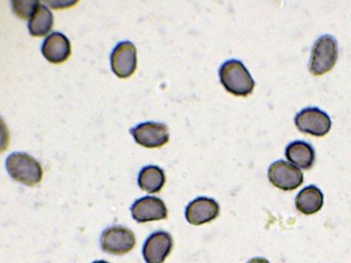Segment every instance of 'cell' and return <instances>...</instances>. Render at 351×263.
<instances>
[{"label": "cell", "instance_id": "1", "mask_svg": "<svg viewBox=\"0 0 351 263\" xmlns=\"http://www.w3.org/2000/svg\"><path fill=\"white\" fill-rule=\"evenodd\" d=\"M219 76L223 88L235 96L247 97L254 88L253 78L240 60L225 61L219 69Z\"/></svg>", "mask_w": 351, "mask_h": 263}, {"label": "cell", "instance_id": "2", "mask_svg": "<svg viewBox=\"0 0 351 263\" xmlns=\"http://www.w3.org/2000/svg\"><path fill=\"white\" fill-rule=\"evenodd\" d=\"M6 168L13 179L31 186L39 184L43 176L40 164L25 153L10 154L6 160Z\"/></svg>", "mask_w": 351, "mask_h": 263}, {"label": "cell", "instance_id": "3", "mask_svg": "<svg viewBox=\"0 0 351 263\" xmlns=\"http://www.w3.org/2000/svg\"><path fill=\"white\" fill-rule=\"evenodd\" d=\"M338 57V47L335 38L329 34L320 36L314 43L309 62V71L319 76L330 71Z\"/></svg>", "mask_w": 351, "mask_h": 263}, {"label": "cell", "instance_id": "4", "mask_svg": "<svg viewBox=\"0 0 351 263\" xmlns=\"http://www.w3.org/2000/svg\"><path fill=\"white\" fill-rule=\"evenodd\" d=\"M296 127L302 133L322 137L331 128L330 118L317 107H308L298 112L294 118Z\"/></svg>", "mask_w": 351, "mask_h": 263}, {"label": "cell", "instance_id": "5", "mask_svg": "<svg viewBox=\"0 0 351 263\" xmlns=\"http://www.w3.org/2000/svg\"><path fill=\"white\" fill-rule=\"evenodd\" d=\"M113 73L119 78H128L137 66L136 48L130 41H121L114 47L110 54Z\"/></svg>", "mask_w": 351, "mask_h": 263}, {"label": "cell", "instance_id": "6", "mask_svg": "<svg viewBox=\"0 0 351 263\" xmlns=\"http://www.w3.org/2000/svg\"><path fill=\"white\" fill-rule=\"evenodd\" d=\"M130 132L138 144L146 148L161 147L169 140L168 128L162 123H141L131 128Z\"/></svg>", "mask_w": 351, "mask_h": 263}, {"label": "cell", "instance_id": "7", "mask_svg": "<svg viewBox=\"0 0 351 263\" xmlns=\"http://www.w3.org/2000/svg\"><path fill=\"white\" fill-rule=\"evenodd\" d=\"M268 177L274 186L285 191L296 189L304 179L298 167L284 160L276 161L269 166Z\"/></svg>", "mask_w": 351, "mask_h": 263}, {"label": "cell", "instance_id": "8", "mask_svg": "<svg viewBox=\"0 0 351 263\" xmlns=\"http://www.w3.org/2000/svg\"><path fill=\"white\" fill-rule=\"evenodd\" d=\"M136 245L133 232L121 226L107 228L101 237V245L106 252L122 255L130 251Z\"/></svg>", "mask_w": 351, "mask_h": 263}, {"label": "cell", "instance_id": "9", "mask_svg": "<svg viewBox=\"0 0 351 263\" xmlns=\"http://www.w3.org/2000/svg\"><path fill=\"white\" fill-rule=\"evenodd\" d=\"M173 240L171 235L164 231L152 233L145 240L143 255L147 263H162L171 253Z\"/></svg>", "mask_w": 351, "mask_h": 263}, {"label": "cell", "instance_id": "10", "mask_svg": "<svg viewBox=\"0 0 351 263\" xmlns=\"http://www.w3.org/2000/svg\"><path fill=\"white\" fill-rule=\"evenodd\" d=\"M130 210L133 218L138 223L165 219L168 213L162 200L149 196L135 201Z\"/></svg>", "mask_w": 351, "mask_h": 263}, {"label": "cell", "instance_id": "11", "mask_svg": "<svg viewBox=\"0 0 351 263\" xmlns=\"http://www.w3.org/2000/svg\"><path fill=\"white\" fill-rule=\"evenodd\" d=\"M219 213V206L214 199L198 197L186 206L185 217L191 225H199L213 221Z\"/></svg>", "mask_w": 351, "mask_h": 263}, {"label": "cell", "instance_id": "12", "mask_svg": "<svg viewBox=\"0 0 351 263\" xmlns=\"http://www.w3.org/2000/svg\"><path fill=\"white\" fill-rule=\"evenodd\" d=\"M41 51L49 62L61 64L67 60L71 54V42L62 33L53 32L44 40Z\"/></svg>", "mask_w": 351, "mask_h": 263}, {"label": "cell", "instance_id": "13", "mask_svg": "<svg viewBox=\"0 0 351 263\" xmlns=\"http://www.w3.org/2000/svg\"><path fill=\"white\" fill-rule=\"evenodd\" d=\"M285 156L295 166L307 170L314 164L315 153L309 143L302 140H295L287 146Z\"/></svg>", "mask_w": 351, "mask_h": 263}, {"label": "cell", "instance_id": "14", "mask_svg": "<svg viewBox=\"0 0 351 263\" xmlns=\"http://www.w3.org/2000/svg\"><path fill=\"white\" fill-rule=\"evenodd\" d=\"M324 195L314 185L303 188L296 196L295 207L301 213L310 215L318 212L322 207Z\"/></svg>", "mask_w": 351, "mask_h": 263}, {"label": "cell", "instance_id": "15", "mask_svg": "<svg viewBox=\"0 0 351 263\" xmlns=\"http://www.w3.org/2000/svg\"><path fill=\"white\" fill-rule=\"evenodd\" d=\"M165 183L164 171L156 166L149 165L143 167L138 173V184L148 193L160 191Z\"/></svg>", "mask_w": 351, "mask_h": 263}, {"label": "cell", "instance_id": "16", "mask_svg": "<svg viewBox=\"0 0 351 263\" xmlns=\"http://www.w3.org/2000/svg\"><path fill=\"white\" fill-rule=\"evenodd\" d=\"M53 16L46 5H40L33 16L29 20L28 29L31 36L43 37L51 30Z\"/></svg>", "mask_w": 351, "mask_h": 263}, {"label": "cell", "instance_id": "17", "mask_svg": "<svg viewBox=\"0 0 351 263\" xmlns=\"http://www.w3.org/2000/svg\"><path fill=\"white\" fill-rule=\"evenodd\" d=\"M14 14L23 19H30L42 4L40 1L13 0L11 1Z\"/></svg>", "mask_w": 351, "mask_h": 263}, {"label": "cell", "instance_id": "18", "mask_svg": "<svg viewBox=\"0 0 351 263\" xmlns=\"http://www.w3.org/2000/svg\"><path fill=\"white\" fill-rule=\"evenodd\" d=\"M49 6L53 9H62L74 6L77 1H45Z\"/></svg>", "mask_w": 351, "mask_h": 263}, {"label": "cell", "instance_id": "19", "mask_svg": "<svg viewBox=\"0 0 351 263\" xmlns=\"http://www.w3.org/2000/svg\"><path fill=\"white\" fill-rule=\"evenodd\" d=\"M247 263H269V262L265 258H255L250 260Z\"/></svg>", "mask_w": 351, "mask_h": 263}, {"label": "cell", "instance_id": "20", "mask_svg": "<svg viewBox=\"0 0 351 263\" xmlns=\"http://www.w3.org/2000/svg\"><path fill=\"white\" fill-rule=\"evenodd\" d=\"M93 263H109V262L104 261V260H97V261L93 262Z\"/></svg>", "mask_w": 351, "mask_h": 263}]
</instances>
